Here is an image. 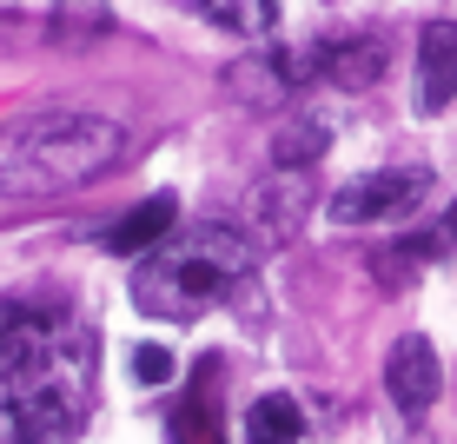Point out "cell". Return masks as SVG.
<instances>
[{
	"mask_svg": "<svg viewBox=\"0 0 457 444\" xmlns=\"http://www.w3.org/2000/svg\"><path fill=\"white\" fill-rule=\"evenodd\" d=\"M93 411V331L0 312V444H60Z\"/></svg>",
	"mask_w": 457,
	"mask_h": 444,
	"instance_id": "6da1fadb",
	"label": "cell"
},
{
	"mask_svg": "<svg viewBox=\"0 0 457 444\" xmlns=\"http://www.w3.org/2000/svg\"><path fill=\"white\" fill-rule=\"evenodd\" d=\"M252 265H259V252L232 226L166 232V239L146 246L139 265H133V306L146 312V319L193 325V319H206L212 306H226V298L239 292L252 279Z\"/></svg>",
	"mask_w": 457,
	"mask_h": 444,
	"instance_id": "7a4b0ae2",
	"label": "cell"
},
{
	"mask_svg": "<svg viewBox=\"0 0 457 444\" xmlns=\"http://www.w3.org/2000/svg\"><path fill=\"white\" fill-rule=\"evenodd\" d=\"M120 153H126V133H120V120H106V113L46 106V113L0 120V193L7 199L73 193V186L100 180Z\"/></svg>",
	"mask_w": 457,
	"mask_h": 444,
	"instance_id": "3957f363",
	"label": "cell"
},
{
	"mask_svg": "<svg viewBox=\"0 0 457 444\" xmlns=\"http://www.w3.org/2000/svg\"><path fill=\"white\" fill-rule=\"evenodd\" d=\"M424 199H431V172H424V166H378V172H365V180L338 186L332 219H338V226H378V219L418 213Z\"/></svg>",
	"mask_w": 457,
	"mask_h": 444,
	"instance_id": "277c9868",
	"label": "cell"
},
{
	"mask_svg": "<svg viewBox=\"0 0 457 444\" xmlns=\"http://www.w3.org/2000/svg\"><path fill=\"white\" fill-rule=\"evenodd\" d=\"M437 385H445V372H437V352L424 339H398L385 358V391L391 405L404 411V418H418V411L437 405Z\"/></svg>",
	"mask_w": 457,
	"mask_h": 444,
	"instance_id": "5b68a950",
	"label": "cell"
},
{
	"mask_svg": "<svg viewBox=\"0 0 457 444\" xmlns=\"http://www.w3.org/2000/svg\"><path fill=\"white\" fill-rule=\"evenodd\" d=\"M457 100V21H431L418 34V113H445Z\"/></svg>",
	"mask_w": 457,
	"mask_h": 444,
	"instance_id": "8992f818",
	"label": "cell"
},
{
	"mask_svg": "<svg viewBox=\"0 0 457 444\" xmlns=\"http://www.w3.org/2000/svg\"><path fill=\"white\" fill-rule=\"evenodd\" d=\"M166 232H172V193H153L146 205H133V213H126L120 226L106 232V246H113L120 259H139V252H146V246H160Z\"/></svg>",
	"mask_w": 457,
	"mask_h": 444,
	"instance_id": "52a82bcc",
	"label": "cell"
},
{
	"mask_svg": "<svg viewBox=\"0 0 457 444\" xmlns=\"http://www.w3.org/2000/svg\"><path fill=\"white\" fill-rule=\"evenodd\" d=\"M166 438H172V444H226V431H219V405H212V358H206L199 391L166 418Z\"/></svg>",
	"mask_w": 457,
	"mask_h": 444,
	"instance_id": "ba28073f",
	"label": "cell"
},
{
	"mask_svg": "<svg viewBox=\"0 0 457 444\" xmlns=\"http://www.w3.org/2000/svg\"><path fill=\"white\" fill-rule=\"evenodd\" d=\"M298 431H305V411H298V398H286V391H265V398L245 411V444H298Z\"/></svg>",
	"mask_w": 457,
	"mask_h": 444,
	"instance_id": "9c48e42d",
	"label": "cell"
},
{
	"mask_svg": "<svg viewBox=\"0 0 457 444\" xmlns=\"http://www.w3.org/2000/svg\"><path fill=\"white\" fill-rule=\"evenodd\" d=\"M385 73V46L378 40H332L325 46V80L332 87H371Z\"/></svg>",
	"mask_w": 457,
	"mask_h": 444,
	"instance_id": "30bf717a",
	"label": "cell"
},
{
	"mask_svg": "<svg viewBox=\"0 0 457 444\" xmlns=\"http://www.w3.org/2000/svg\"><path fill=\"white\" fill-rule=\"evenodd\" d=\"M193 7L206 13L212 27L239 34V40H259V34H272V21H278V0H193Z\"/></svg>",
	"mask_w": 457,
	"mask_h": 444,
	"instance_id": "8fae6325",
	"label": "cell"
},
{
	"mask_svg": "<svg viewBox=\"0 0 457 444\" xmlns=\"http://www.w3.org/2000/svg\"><path fill=\"white\" fill-rule=\"evenodd\" d=\"M133 378H139V385H166V378H172V352H166V345H139V352H133Z\"/></svg>",
	"mask_w": 457,
	"mask_h": 444,
	"instance_id": "7c38bea8",
	"label": "cell"
}]
</instances>
